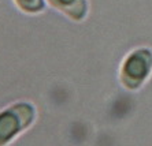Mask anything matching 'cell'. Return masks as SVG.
I'll return each instance as SVG.
<instances>
[{
    "instance_id": "cell-2",
    "label": "cell",
    "mask_w": 152,
    "mask_h": 146,
    "mask_svg": "<svg viewBox=\"0 0 152 146\" xmlns=\"http://www.w3.org/2000/svg\"><path fill=\"white\" fill-rule=\"evenodd\" d=\"M34 109L30 104L21 103L0 113V143L7 142L12 135L32 123Z\"/></svg>"
},
{
    "instance_id": "cell-1",
    "label": "cell",
    "mask_w": 152,
    "mask_h": 146,
    "mask_svg": "<svg viewBox=\"0 0 152 146\" xmlns=\"http://www.w3.org/2000/svg\"><path fill=\"white\" fill-rule=\"evenodd\" d=\"M152 72V51L136 49L125 59L121 68V81L127 89H138Z\"/></svg>"
},
{
    "instance_id": "cell-4",
    "label": "cell",
    "mask_w": 152,
    "mask_h": 146,
    "mask_svg": "<svg viewBox=\"0 0 152 146\" xmlns=\"http://www.w3.org/2000/svg\"><path fill=\"white\" fill-rule=\"evenodd\" d=\"M15 1L26 12H39L44 8V0H15Z\"/></svg>"
},
{
    "instance_id": "cell-3",
    "label": "cell",
    "mask_w": 152,
    "mask_h": 146,
    "mask_svg": "<svg viewBox=\"0 0 152 146\" xmlns=\"http://www.w3.org/2000/svg\"><path fill=\"white\" fill-rule=\"evenodd\" d=\"M51 6L62 11L74 21H81L85 18L88 11L86 0H48Z\"/></svg>"
}]
</instances>
